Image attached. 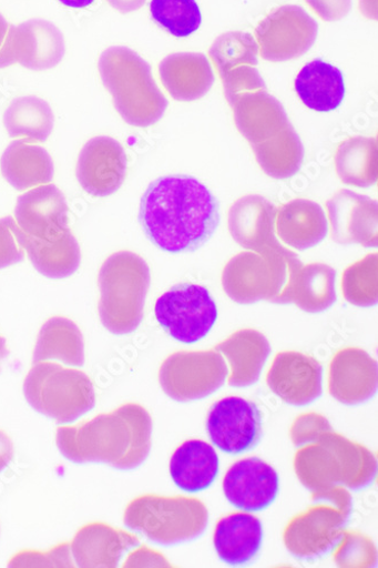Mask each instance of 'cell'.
Returning a JSON list of instances; mask_svg holds the SVG:
<instances>
[{
	"label": "cell",
	"instance_id": "6da1fadb",
	"mask_svg": "<svg viewBox=\"0 0 378 568\" xmlns=\"http://www.w3.org/2000/svg\"><path fill=\"white\" fill-rule=\"evenodd\" d=\"M219 221L218 202L191 175L159 178L141 199L140 225L147 239L168 254L198 251L210 242Z\"/></svg>",
	"mask_w": 378,
	"mask_h": 568
},
{
	"label": "cell",
	"instance_id": "7a4b0ae2",
	"mask_svg": "<svg viewBox=\"0 0 378 568\" xmlns=\"http://www.w3.org/2000/svg\"><path fill=\"white\" fill-rule=\"evenodd\" d=\"M99 70L114 106L130 125L149 128L157 123L168 108L159 88L152 65L127 47H111L100 59Z\"/></svg>",
	"mask_w": 378,
	"mask_h": 568
},
{
	"label": "cell",
	"instance_id": "3957f363",
	"mask_svg": "<svg viewBox=\"0 0 378 568\" xmlns=\"http://www.w3.org/2000/svg\"><path fill=\"white\" fill-rule=\"evenodd\" d=\"M304 264L280 244L263 252L242 253L225 266L222 284L226 295L239 304L269 301L292 303L295 278Z\"/></svg>",
	"mask_w": 378,
	"mask_h": 568
},
{
	"label": "cell",
	"instance_id": "277c9868",
	"mask_svg": "<svg viewBox=\"0 0 378 568\" xmlns=\"http://www.w3.org/2000/svg\"><path fill=\"white\" fill-rule=\"evenodd\" d=\"M130 406L103 414L75 426H61L57 444L62 455L76 464L104 463L115 468L134 467L132 447L149 443V436L136 437L134 418H127Z\"/></svg>",
	"mask_w": 378,
	"mask_h": 568
},
{
	"label": "cell",
	"instance_id": "5b68a950",
	"mask_svg": "<svg viewBox=\"0 0 378 568\" xmlns=\"http://www.w3.org/2000/svg\"><path fill=\"white\" fill-rule=\"evenodd\" d=\"M99 282L103 325L116 336L133 333L143 321L151 288L147 262L131 252L115 253L103 264Z\"/></svg>",
	"mask_w": 378,
	"mask_h": 568
},
{
	"label": "cell",
	"instance_id": "8992f818",
	"mask_svg": "<svg viewBox=\"0 0 378 568\" xmlns=\"http://www.w3.org/2000/svg\"><path fill=\"white\" fill-rule=\"evenodd\" d=\"M23 390L34 410L61 424L79 419L96 405L90 377L55 363H35Z\"/></svg>",
	"mask_w": 378,
	"mask_h": 568
},
{
	"label": "cell",
	"instance_id": "52a82bcc",
	"mask_svg": "<svg viewBox=\"0 0 378 568\" xmlns=\"http://www.w3.org/2000/svg\"><path fill=\"white\" fill-rule=\"evenodd\" d=\"M155 316L173 339L193 345L210 335L218 311L207 288L182 283L159 298Z\"/></svg>",
	"mask_w": 378,
	"mask_h": 568
},
{
	"label": "cell",
	"instance_id": "ba28073f",
	"mask_svg": "<svg viewBox=\"0 0 378 568\" xmlns=\"http://www.w3.org/2000/svg\"><path fill=\"white\" fill-rule=\"evenodd\" d=\"M317 22L300 7H282L257 28L260 55L268 62H287L305 55L317 39Z\"/></svg>",
	"mask_w": 378,
	"mask_h": 568
},
{
	"label": "cell",
	"instance_id": "9c48e42d",
	"mask_svg": "<svg viewBox=\"0 0 378 568\" xmlns=\"http://www.w3.org/2000/svg\"><path fill=\"white\" fill-rule=\"evenodd\" d=\"M191 501L147 497L131 504L125 514V525L146 534L152 540L171 545L193 538L197 520L192 515Z\"/></svg>",
	"mask_w": 378,
	"mask_h": 568
},
{
	"label": "cell",
	"instance_id": "30bf717a",
	"mask_svg": "<svg viewBox=\"0 0 378 568\" xmlns=\"http://www.w3.org/2000/svg\"><path fill=\"white\" fill-rule=\"evenodd\" d=\"M206 428L214 446L225 454L239 455L258 444L262 415L254 403L228 397L213 405Z\"/></svg>",
	"mask_w": 378,
	"mask_h": 568
},
{
	"label": "cell",
	"instance_id": "8fae6325",
	"mask_svg": "<svg viewBox=\"0 0 378 568\" xmlns=\"http://www.w3.org/2000/svg\"><path fill=\"white\" fill-rule=\"evenodd\" d=\"M127 158L120 142L102 135L90 139L80 152L76 178L93 197H109L120 191L126 176Z\"/></svg>",
	"mask_w": 378,
	"mask_h": 568
},
{
	"label": "cell",
	"instance_id": "7c38bea8",
	"mask_svg": "<svg viewBox=\"0 0 378 568\" xmlns=\"http://www.w3.org/2000/svg\"><path fill=\"white\" fill-rule=\"evenodd\" d=\"M16 219L25 234L43 242H57L72 233L67 200L55 184L35 186L20 196Z\"/></svg>",
	"mask_w": 378,
	"mask_h": 568
},
{
	"label": "cell",
	"instance_id": "4fadbf2b",
	"mask_svg": "<svg viewBox=\"0 0 378 568\" xmlns=\"http://www.w3.org/2000/svg\"><path fill=\"white\" fill-rule=\"evenodd\" d=\"M330 235L339 245H378V206L375 200L340 191L326 203Z\"/></svg>",
	"mask_w": 378,
	"mask_h": 568
},
{
	"label": "cell",
	"instance_id": "5bb4252c",
	"mask_svg": "<svg viewBox=\"0 0 378 568\" xmlns=\"http://www.w3.org/2000/svg\"><path fill=\"white\" fill-rule=\"evenodd\" d=\"M267 384L283 402L298 407L308 406L323 394V367L305 354L282 353L268 372Z\"/></svg>",
	"mask_w": 378,
	"mask_h": 568
},
{
	"label": "cell",
	"instance_id": "9a60e30c",
	"mask_svg": "<svg viewBox=\"0 0 378 568\" xmlns=\"http://www.w3.org/2000/svg\"><path fill=\"white\" fill-rule=\"evenodd\" d=\"M279 490L277 471L266 462L249 457L236 462L227 470L223 491L227 501L245 511L268 508Z\"/></svg>",
	"mask_w": 378,
	"mask_h": 568
},
{
	"label": "cell",
	"instance_id": "2e32d148",
	"mask_svg": "<svg viewBox=\"0 0 378 568\" xmlns=\"http://www.w3.org/2000/svg\"><path fill=\"white\" fill-rule=\"evenodd\" d=\"M276 207L262 196L249 195L236 201L228 212L233 240L252 252L279 245L276 239Z\"/></svg>",
	"mask_w": 378,
	"mask_h": 568
},
{
	"label": "cell",
	"instance_id": "e0dca14e",
	"mask_svg": "<svg viewBox=\"0 0 378 568\" xmlns=\"http://www.w3.org/2000/svg\"><path fill=\"white\" fill-rule=\"evenodd\" d=\"M231 108L236 128L252 146L292 124L285 108L266 89L243 94Z\"/></svg>",
	"mask_w": 378,
	"mask_h": 568
},
{
	"label": "cell",
	"instance_id": "ac0fdd59",
	"mask_svg": "<svg viewBox=\"0 0 378 568\" xmlns=\"http://www.w3.org/2000/svg\"><path fill=\"white\" fill-rule=\"evenodd\" d=\"M13 51L23 67L43 71L58 67L65 55V39L53 23L31 20L14 27Z\"/></svg>",
	"mask_w": 378,
	"mask_h": 568
},
{
	"label": "cell",
	"instance_id": "d6986e66",
	"mask_svg": "<svg viewBox=\"0 0 378 568\" xmlns=\"http://www.w3.org/2000/svg\"><path fill=\"white\" fill-rule=\"evenodd\" d=\"M162 82L177 102H195L210 92L215 82L212 64L202 53H177L160 64Z\"/></svg>",
	"mask_w": 378,
	"mask_h": 568
},
{
	"label": "cell",
	"instance_id": "ffe728a7",
	"mask_svg": "<svg viewBox=\"0 0 378 568\" xmlns=\"http://www.w3.org/2000/svg\"><path fill=\"white\" fill-rule=\"evenodd\" d=\"M328 223L320 205L296 200L276 212V234L287 246L306 251L320 244L327 235Z\"/></svg>",
	"mask_w": 378,
	"mask_h": 568
},
{
	"label": "cell",
	"instance_id": "44dd1931",
	"mask_svg": "<svg viewBox=\"0 0 378 568\" xmlns=\"http://www.w3.org/2000/svg\"><path fill=\"white\" fill-rule=\"evenodd\" d=\"M263 539L264 530L259 518L247 513H235L217 524L214 546L223 562L243 566L258 554Z\"/></svg>",
	"mask_w": 378,
	"mask_h": 568
},
{
	"label": "cell",
	"instance_id": "7402d4cb",
	"mask_svg": "<svg viewBox=\"0 0 378 568\" xmlns=\"http://www.w3.org/2000/svg\"><path fill=\"white\" fill-rule=\"evenodd\" d=\"M219 471V458L213 446L192 439L183 443L172 455L170 473L175 486L184 493L197 494L208 489Z\"/></svg>",
	"mask_w": 378,
	"mask_h": 568
},
{
	"label": "cell",
	"instance_id": "603a6c76",
	"mask_svg": "<svg viewBox=\"0 0 378 568\" xmlns=\"http://www.w3.org/2000/svg\"><path fill=\"white\" fill-rule=\"evenodd\" d=\"M0 169L18 192L50 183L54 178V163L50 153L27 139L12 142L0 160Z\"/></svg>",
	"mask_w": 378,
	"mask_h": 568
},
{
	"label": "cell",
	"instance_id": "cb8c5ba5",
	"mask_svg": "<svg viewBox=\"0 0 378 568\" xmlns=\"http://www.w3.org/2000/svg\"><path fill=\"white\" fill-rule=\"evenodd\" d=\"M295 88L302 102L316 112H333L346 97L343 72L321 60L308 63L298 74Z\"/></svg>",
	"mask_w": 378,
	"mask_h": 568
},
{
	"label": "cell",
	"instance_id": "d4e9b609",
	"mask_svg": "<svg viewBox=\"0 0 378 568\" xmlns=\"http://www.w3.org/2000/svg\"><path fill=\"white\" fill-rule=\"evenodd\" d=\"M19 241L34 268L50 278H65L80 267L81 250L73 233L57 242H43L19 231Z\"/></svg>",
	"mask_w": 378,
	"mask_h": 568
},
{
	"label": "cell",
	"instance_id": "484cf974",
	"mask_svg": "<svg viewBox=\"0 0 378 568\" xmlns=\"http://www.w3.org/2000/svg\"><path fill=\"white\" fill-rule=\"evenodd\" d=\"M60 359L70 366L84 364V344L80 328L65 317H53L41 327L33 364Z\"/></svg>",
	"mask_w": 378,
	"mask_h": 568
},
{
	"label": "cell",
	"instance_id": "4316f807",
	"mask_svg": "<svg viewBox=\"0 0 378 568\" xmlns=\"http://www.w3.org/2000/svg\"><path fill=\"white\" fill-rule=\"evenodd\" d=\"M252 148L260 168L273 179H289L302 169L305 150L293 124Z\"/></svg>",
	"mask_w": 378,
	"mask_h": 568
},
{
	"label": "cell",
	"instance_id": "83f0119b",
	"mask_svg": "<svg viewBox=\"0 0 378 568\" xmlns=\"http://www.w3.org/2000/svg\"><path fill=\"white\" fill-rule=\"evenodd\" d=\"M336 302V270L323 263L303 265L294 282L292 303L306 312L317 313Z\"/></svg>",
	"mask_w": 378,
	"mask_h": 568
},
{
	"label": "cell",
	"instance_id": "f1b7e54d",
	"mask_svg": "<svg viewBox=\"0 0 378 568\" xmlns=\"http://www.w3.org/2000/svg\"><path fill=\"white\" fill-rule=\"evenodd\" d=\"M336 169L344 183L368 187L377 182V138L354 136L336 153Z\"/></svg>",
	"mask_w": 378,
	"mask_h": 568
},
{
	"label": "cell",
	"instance_id": "f546056e",
	"mask_svg": "<svg viewBox=\"0 0 378 568\" xmlns=\"http://www.w3.org/2000/svg\"><path fill=\"white\" fill-rule=\"evenodd\" d=\"M6 128L12 138L44 142L54 128V114L49 103L34 98L16 100L4 115Z\"/></svg>",
	"mask_w": 378,
	"mask_h": 568
},
{
	"label": "cell",
	"instance_id": "4dcf8cb0",
	"mask_svg": "<svg viewBox=\"0 0 378 568\" xmlns=\"http://www.w3.org/2000/svg\"><path fill=\"white\" fill-rule=\"evenodd\" d=\"M118 532L101 524L82 528L71 544L74 561L80 567L115 566V541Z\"/></svg>",
	"mask_w": 378,
	"mask_h": 568
},
{
	"label": "cell",
	"instance_id": "1f68e13d",
	"mask_svg": "<svg viewBox=\"0 0 378 568\" xmlns=\"http://www.w3.org/2000/svg\"><path fill=\"white\" fill-rule=\"evenodd\" d=\"M219 77L246 65L259 64V45L251 33L227 32L219 36L210 50Z\"/></svg>",
	"mask_w": 378,
	"mask_h": 568
},
{
	"label": "cell",
	"instance_id": "d6a6232c",
	"mask_svg": "<svg viewBox=\"0 0 378 568\" xmlns=\"http://www.w3.org/2000/svg\"><path fill=\"white\" fill-rule=\"evenodd\" d=\"M151 14L155 23L176 38L192 36L203 23L196 0H152Z\"/></svg>",
	"mask_w": 378,
	"mask_h": 568
},
{
	"label": "cell",
	"instance_id": "836d02e7",
	"mask_svg": "<svg viewBox=\"0 0 378 568\" xmlns=\"http://www.w3.org/2000/svg\"><path fill=\"white\" fill-rule=\"evenodd\" d=\"M345 298L353 305L370 307L378 300V256L369 254L349 266L343 277Z\"/></svg>",
	"mask_w": 378,
	"mask_h": 568
},
{
	"label": "cell",
	"instance_id": "e575fe53",
	"mask_svg": "<svg viewBox=\"0 0 378 568\" xmlns=\"http://www.w3.org/2000/svg\"><path fill=\"white\" fill-rule=\"evenodd\" d=\"M20 227L13 217L0 220V270L24 260V250L19 241Z\"/></svg>",
	"mask_w": 378,
	"mask_h": 568
},
{
	"label": "cell",
	"instance_id": "d590c367",
	"mask_svg": "<svg viewBox=\"0 0 378 568\" xmlns=\"http://www.w3.org/2000/svg\"><path fill=\"white\" fill-rule=\"evenodd\" d=\"M69 544L60 545L50 552L25 550L17 554L10 561V567H55L73 566Z\"/></svg>",
	"mask_w": 378,
	"mask_h": 568
},
{
	"label": "cell",
	"instance_id": "8d00e7d4",
	"mask_svg": "<svg viewBox=\"0 0 378 568\" xmlns=\"http://www.w3.org/2000/svg\"><path fill=\"white\" fill-rule=\"evenodd\" d=\"M311 10L324 21L345 19L353 9V0H306Z\"/></svg>",
	"mask_w": 378,
	"mask_h": 568
},
{
	"label": "cell",
	"instance_id": "74e56055",
	"mask_svg": "<svg viewBox=\"0 0 378 568\" xmlns=\"http://www.w3.org/2000/svg\"><path fill=\"white\" fill-rule=\"evenodd\" d=\"M13 32L14 27H10L6 19L0 16V69L17 62L13 51Z\"/></svg>",
	"mask_w": 378,
	"mask_h": 568
},
{
	"label": "cell",
	"instance_id": "f35d334b",
	"mask_svg": "<svg viewBox=\"0 0 378 568\" xmlns=\"http://www.w3.org/2000/svg\"><path fill=\"white\" fill-rule=\"evenodd\" d=\"M14 458V446L11 438L0 430V471H3Z\"/></svg>",
	"mask_w": 378,
	"mask_h": 568
},
{
	"label": "cell",
	"instance_id": "ab89813d",
	"mask_svg": "<svg viewBox=\"0 0 378 568\" xmlns=\"http://www.w3.org/2000/svg\"><path fill=\"white\" fill-rule=\"evenodd\" d=\"M109 4L122 14H127L143 8L147 0H108Z\"/></svg>",
	"mask_w": 378,
	"mask_h": 568
},
{
	"label": "cell",
	"instance_id": "60d3db41",
	"mask_svg": "<svg viewBox=\"0 0 378 568\" xmlns=\"http://www.w3.org/2000/svg\"><path fill=\"white\" fill-rule=\"evenodd\" d=\"M60 2L68 8L84 9L90 7L94 0H60Z\"/></svg>",
	"mask_w": 378,
	"mask_h": 568
},
{
	"label": "cell",
	"instance_id": "b9f144b4",
	"mask_svg": "<svg viewBox=\"0 0 378 568\" xmlns=\"http://www.w3.org/2000/svg\"><path fill=\"white\" fill-rule=\"evenodd\" d=\"M9 355L10 351L7 345V341L3 337H0V371H2V366Z\"/></svg>",
	"mask_w": 378,
	"mask_h": 568
}]
</instances>
